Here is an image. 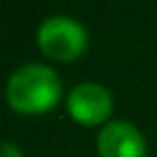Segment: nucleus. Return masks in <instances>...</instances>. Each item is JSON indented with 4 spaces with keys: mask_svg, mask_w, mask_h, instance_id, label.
<instances>
[{
    "mask_svg": "<svg viewBox=\"0 0 157 157\" xmlns=\"http://www.w3.org/2000/svg\"><path fill=\"white\" fill-rule=\"evenodd\" d=\"M63 82L54 69L39 63H28L15 69L7 82V101L22 116H39L58 105Z\"/></svg>",
    "mask_w": 157,
    "mask_h": 157,
    "instance_id": "1",
    "label": "nucleus"
},
{
    "mask_svg": "<svg viewBox=\"0 0 157 157\" xmlns=\"http://www.w3.org/2000/svg\"><path fill=\"white\" fill-rule=\"evenodd\" d=\"M37 43L48 58L58 63H71L86 52L88 35L80 22L65 15H54L39 26Z\"/></svg>",
    "mask_w": 157,
    "mask_h": 157,
    "instance_id": "2",
    "label": "nucleus"
},
{
    "mask_svg": "<svg viewBox=\"0 0 157 157\" xmlns=\"http://www.w3.org/2000/svg\"><path fill=\"white\" fill-rule=\"evenodd\" d=\"M112 110H114L112 95L101 84L82 82L73 86L67 95V112L78 125L97 127L110 118Z\"/></svg>",
    "mask_w": 157,
    "mask_h": 157,
    "instance_id": "3",
    "label": "nucleus"
},
{
    "mask_svg": "<svg viewBox=\"0 0 157 157\" xmlns=\"http://www.w3.org/2000/svg\"><path fill=\"white\" fill-rule=\"evenodd\" d=\"M99 157H146L142 131L127 121H110L97 136Z\"/></svg>",
    "mask_w": 157,
    "mask_h": 157,
    "instance_id": "4",
    "label": "nucleus"
},
{
    "mask_svg": "<svg viewBox=\"0 0 157 157\" xmlns=\"http://www.w3.org/2000/svg\"><path fill=\"white\" fill-rule=\"evenodd\" d=\"M0 157H24V155H22V151H20L17 144L0 140Z\"/></svg>",
    "mask_w": 157,
    "mask_h": 157,
    "instance_id": "5",
    "label": "nucleus"
}]
</instances>
